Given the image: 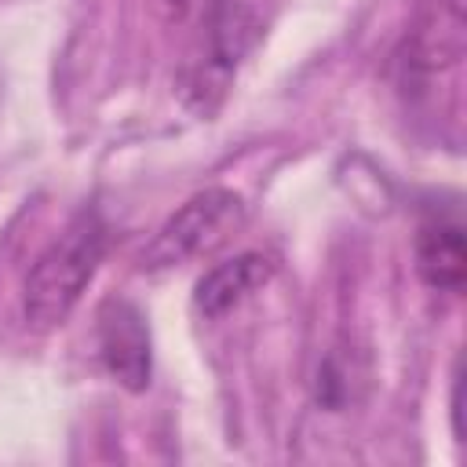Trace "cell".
Listing matches in <instances>:
<instances>
[{
	"instance_id": "cell-2",
	"label": "cell",
	"mask_w": 467,
	"mask_h": 467,
	"mask_svg": "<svg viewBox=\"0 0 467 467\" xmlns=\"http://www.w3.org/2000/svg\"><path fill=\"white\" fill-rule=\"evenodd\" d=\"M244 219V201L234 190L212 186L193 193L175 215H168V223L153 234V241L142 252V270H168V266H182L193 255L212 252L215 244H223Z\"/></svg>"
},
{
	"instance_id": "cell-6",
	"label": "cell",
	"mask_w": 467,
	"mask_h": 467,
	"mask_svg": "<svg viewBox=\"0 0 467 467\" xmlns=\"http://www.w3.org/2000/svg\"><path fill=\"white\" fill-rule=\"evenodd\" d=\"M274 259L266 252H241L226 263H215L193 288V303L204 317H223L241 299H248L255 288H263L274 277Z\"/></svg>"
},
{
	"instance_id": "cell-5",
	"label": "cell",
	"mask_w": 467,
	"mask_h": 467,
	"mask_svg": "<svg viewBox=\"0 0 467 467\" xmlns=\"http://www.w3.org/2000/svg\"><path fill=\"white\" fill-rule=\"evenodd\" d=\"M463 0H423L412 29L405 33L401 66L416 77L438 73L463 58Z\"/></svg>"
},
{
	"instance_id": "cell-8",
	"label": "cell",
	"mask_w": 467,
	"mask_h": 467,
	"mask_svg": "<svg viewBox=\"0 0 467 467\" xmlns=\"http://www.w3.org/2000/svg\"><path fill=\"white\" fill-rule=\"evenodd\" d=\"M161 4H164L168 18H182V15L190 11V0H161Z\"/></svg>"
},
{
	"instance_id": "cell-1",
	"label": "cell",
	"mask_w": 467,
	"mask_h": 467,
	"mask_svg": "<svg viewBox=\"0 0 467 467\" xmlns=\"http://www.w3.org/2000/svg\"><path fill=\"white\" fill-rule=\"evenodd\" d=\"M106 255V223L99 212H80L33 263L22 288V314L36 332L58 328L84 288L91 285L99 263Z\"/></svg>"
},
{
	"instance_id": "cell-7",
	"label": "cell",
	"mask_w": 467,
	"mask_h": 467,
	"mask_svg": "<svg viewBox=\"0 0 467 467\" xmlns=\"http://www.w3.org/2000/svg\"><path fill=\"white\" fill-rule=\"evenodd\" d=\"M416 274L438 292H460L467 281V241L460 223H423L416 234Z\"/></svg>"
},
{
	"instance_id": "cell-4",
	"label": "cell",
	"mask_w": 467,
	"mask_h": 467,
	"mask_svg": "<svg viewBox=\"0 0 467 467\" xmlns=\"http://www.w3.org/2000/svg\"><path fill=\"white\" fill-rule=\"evenodd\" d=\"M99 358L106 372L131 394H142L153 376V339L146 314L131 299H106L99 306Z\"/></svg>"
},
{
	"instance_id": "cell-3",
	"label": "cell",
	"mask_w": 467,
	"mask_h": 467,
	"mask_svg": "<svg viewBox=\"0 0 467 467\" xmlns=\"http://www.w3.org/2000/svg\"><path fill=\"white\" fill-rule=\"evenodd\" d=\"M252 29H255V22L237 0H212L208 29H204V55L186 66L182 84H179L190 109L208 117L223 102L230 77L252 44Z\"/></svg>"
}]
</instances>
